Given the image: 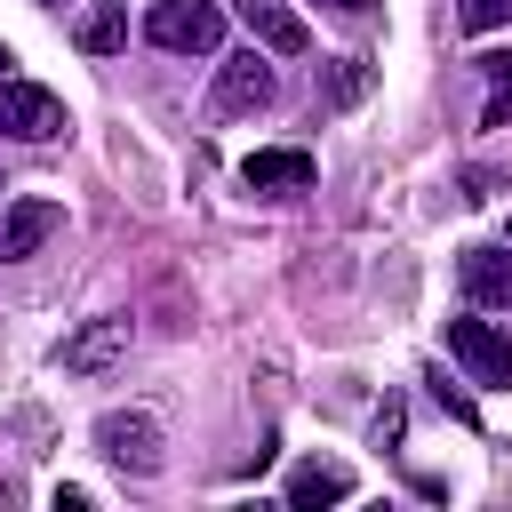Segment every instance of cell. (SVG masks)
I'll list each match as a JSON object with an SVG mask.
<instances>
[{
  "mask_svg": "<svg viewBox=\"0 0 512 512\" xmlns=\"http://www.w3.org/2000/svg\"><path fill=\"white\" fill-rule=\"evenodd\" d=\"M144 40L168 56H216L224 40V0H152L144 8Z\"/></svg>",
  "mask_w": 512,
  "mask_h": 512,
  "instance_id": "obj_1",
  "label": "cell"
},
{
  "mask_svg": "<svg viewBox=\"0 0 512 512\" xmlns=\"http://www.w3.org/2000/svg\"><path fill=\"white\" fill-rule=\"evenodd\" d=\"M96 456L120 464V472H136V480H152V472L168 464V456H160V416H144V408L96 416Z\"/></svg>",
  "mask_w": 512,
  "mask_h": 512,
  "instance_id": "obj_2",
  "label": "cell"
},
{
  "mask_svg": "<svg viewBox=\"0 0 512 512\" xmlns=\"http://www.w3.org/2000/svg\"><path fill=\"white\" fill-rule=\"evenodd\" d=\"M72 120H64V104L40 88V80H0V136L8 144H56Z\"/></svg>",
  "mask_w": 512,
  "mask_h": 512,
  "instance_id": "obj_3",
  "label": "cell"
},
{
  "mask_svg": "<svg viewBox=\"0 0 512 512\" xmlns=\"http://www.w3.org/2000/svg\"><path fill=\"white\" fill-rule=\"evenodd\" d=\"M272 96H280V80H272V48H240V56L216 64V112H264Z\"/></svg>",
  "mask_w": 512,
  "mask_h": 512,
  "instance_id": "obj_4",
  "label": "cell"
},
{
  "mask_svg": "<svg viewBox=\"0 0 512 512\" xmlns=\"http://www.w3.org/2000/svg\"><path fill=\"white\" fill-rule=\"evenodd\" d=\"M128 344H136V320H128V312H96L80 336H64V352H56V360H64L72 376H96V368H112Z\"/></svg>",
  "mask_w": 512,
  "mask_h": 512,
  "instance_id": "obj_5",
  "label": "cell"
},
{
  "mask_svg": "<svg viewBox=\"0 0 512 512\" xmlns=\"http://www.w3.org/2000/svg\"><path fill=\"white\" fill-rule=\"evenodd\" d=\"M448 352L472 368V384H512V344L488 320H448Z\"/></svg>",
  "mask_w": 512,
  "mask_h": 512,
  "instance_id": "obj_6",
  "label": "cell"
},
{
  "mask_svg": "<svg viewBox=\"0 0 512 512\" xmlns=\"http://www.w3.org/2000/svg\"><path fill=\"white\" fill-rule=\"evenodd\" d=\"M64 224V208L56 200H8L0 208V264H24V256H40V240Z\"/></svg>",
  "mask_w": 512,
  "mask_h": 512,
  "instance_id": "obj_7",
  "label": "cell"
},
{
  "mask_svg": "<svg viewBox=\"0 0 512 512\" xmlns=\"http://www.w3.org/2000/svg\"><path fill=\"white\" fill-rule=\"evenodd\" d=\"M232 16L256 32V48H272V56H304L312 48V32H304V16L288 8V0H232Z\"/></svg>",
  "mask_w": 512,
  "mask_h": 512,
  "instance_id": "obj_8",
  "label": "cell"
},
{
  "mask_svg": "<svg viewBox=\"0 0 512 512\" xmlns=\"http://www.w3.org/2000/svg\"><path fill=\"white\" fill-rule=\"evenodd\" d=\"M240 184H248V192H312V152H296V144L248 152V160H240Z\"/></svg>",
  "mask_w": 512,
  "mask_h": 512,
  "instance_id": "obj_9",
  "label": "cell"
},
{
  "mask_svg": "<svg viewBox=\"0 0 512 512\" xmlns=\"http://www.w3.org/2000/svg\"><path fill=\"white\" fill-rule=\"evenodd\" d=\"M456 280L472 304H504L512 312V248H464L456 256Z\"/></svg>",
  "mask_w": 512,
  "mask_h": 512,
  "instance_id": "obj_10",
  "label": "cell"
},
{
  "mask_svg": "<svg viewBox=\"0 0 512 512\" xmlns=\"http://www.w3.org/2000/svg\"><path fill=\"white\" fill-rule=\"evenodd\" d=\"M344 496H352V464L312 456V464L288 472V504H296V512H320V504H344Z\"/></svg>",
  "mask_w": 512,
  "mask_h": 512,
  "instance_id": "obj_11",
  "label": "cell"
},
{
  "mask_svg": "<svg viewBox=\"0 0 512 512\" xmlns=\"http://www.w3.org/2000/svg\"><path fill=\"white\" fill-rule=\"evenodd\" d=\"M480 72H488V112H480V128H512V48L480 56Z\"/></svg>",
  "mask_w": 512,
  "mask_h": 512,
  "instance_id": "obj_12",
  "label": "cell"
},
{
  "mask_svg": "<svg viewBox=\"0 0 512 512\" xmlns=\"http://www.w3.org/2000/svg\"><path fill=\"white\" fill-rule=\"evenodd\" d=\"M120 40H128V16H120V8H96V16L80 24V48H88V56H112Z\"/></svg>",
  "mask_w": 512,
  "mask_h": 512,
  "instance_id": "obj_13",
  "label": "cell"
},
{
  "mask_svg": "<svg viewBox=\"0 0 512 512\" xmlns=\"http://www.w3.org/2000/svg\"><path fill=\"white\" fill-rule=\"evenodd\" d=\"M456 24L464 32H496V24H512V0H456Z\"/></svg>",
  "mask_w": 512,
  "mask_h": 512,
  "instance_id": "obj_14",
  "label": "cell"
},
{
  "mask_svg": "<svg viewBox=\"0 0 512 512\" xmlns=\"http://www.w3.org/2000/svg\"><path fill=\"white\" fill-rule=\"evenodd\" d=\"M360 88H368V64H360V56H336V64H328V96H336V104H352Z\"/></svg>",
  "mask_w": 512,
  "mask_h": 512,
  "instance_id": "obj_15",
  "label": "cell"
},
{
  "mask_svg": "<svg viewBox=\"0 0 512 512\" xmlns=\"http://www.w3.org/2000/svg\"><path fill=\"white\" fill-rule=\"evenodd\" d=\"M424 384H432V400H440V408H448V416H456V424H480V408H472V392H456V384H448V376H440V368H432V376H424Z\"/></svg>",
  "mask_w": 512,
  "mask_h": 512,
  "instance_id": "obj_16",
  "label": "cell"
},
{
  "mask_svg": "<svg viewBox=\"0 0 512 512\" xmlns=\"http://www.w3.org/2000/svg\"><path fill=\"white\" fill-rule=\"evenodd\" d=\"M320 8H328V16H360L368 0H320Z\"/></svg>",
  "mask_w": 512,
  "mask_h": 512,
  "instance_id": "obj_17",
  "label": "cell"
},
{
  "mask_svg": "<svg viewBox=\"0 0 512 512\" xmlns=\"http://www.w3.org/2000/svg\"><path fill=\"white\" fill-rule=\"evenodd\" d=\"M8 64H16V56H8V48H0V80H8Z\"/></svg>",
  "mask_w": 512,
  "mask_h": 512,
  "instance_id": "obj_18",
  "label": "cell"
},
{
  "mask_svg": "<svg viewBox=\"0 0 512 512\" xmlns=\"http://www.w3.org/2000/svg\"><path fill=\"white\" fill-rule=\"evenodd\" d=\"M40 8H56V0H40Z\"/></svg>",
  "mask_w": 512,
  "mask_h": 512,
  "instance_id": "obj_19",
  "label": "cell"
},
{
  "mask_svg": "<svg viewBox=\"0 0 512 512\" xmlns=\"http://www.w3.org/2000/svg\"><path fill=\"white\" fill-rule=\"evenodd\" d=\"M0 192H8V184H0Z\"/></svg>",
  "mask_w": 512,
  "mask_h": 512,
  "instance_id": "obj_20",
  "label": "cell"
}]
</instances>
